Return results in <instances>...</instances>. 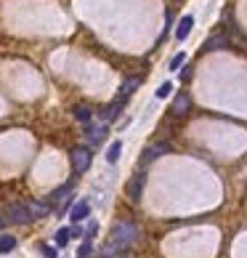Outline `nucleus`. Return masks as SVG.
<instances>
[{
	"label": "nucleus",
	"instance_id": "nucleus-6",
	"mask_svg": "<svg viewBox=\"0 0 247 258\" xmlns=\"http://www.w3.org/2000/svg\"><path fill=\"white\" fill-rule=\"evenodd\" d=\"M189 106H192L189 93H178V96L173 99V104H170V115H173V117H183V115L189 112Z\"/></svg>",
	"mask_w": 247,
	"mask_h": 258
},
{
	"label": "nucleus",
	"instance_id": "nucleus-15",
	"mask_svg": "<svg viewBox=\"0 0 247 258\" xmlns=\"http://www.w3.org/2000/svg\"><path fill=\"white\" fill-rule=\"evenodd\" d=\"M75 117H77L80 122H91L93 109H91V106H85V104H80V106H75Z\"/></svg>",
	"mask_w": 247,
	"mask_h": 258
},
{
	"label": "nucleus",
	"instance_id": "nucleus-3",
	"mask_svg": "<svg viewBox=\"0 0 247 258\" xmlns=\"http://www.w3.org/2000/svg\"><path fill=\"white\" fill-rule=\"evenodd\" d=\"M5 218H8L11 224H30V210H27L24 203H11L5 205Z\"/></svg>",
	"mask_w": 247,
	"mask_h": 258
},
{
	"label": "nucleus",
	"instance_id": "nucleus-1",
	"mask_svg": "<svg viewBox=\"0 0 247 258\" xmlns=\"http://www.w3.org/2000/svg\"><path fill=\"white\" fill-rule=\"evenodd\" d=\"M138 240V226L133 221H120L115 229H112V237H109V242H115L117 248H131L133 242Z\"/></svg>",
	"mask_w": 247,
	"mask_h": 258
},
{
	"label": "nucleus",
	"instance_id": "nucleus-10",
	"mask_svg": "<svg viewBox=\"0 0 247 258\" xmlns=\"http://www.w3.org/2000/svg\"><path fill=\"white\" fill-rule=\"evenodd\" d=\"M192 27H194V16L186 14L181 21H178V27H176V40H186L189 32H192Z\"/></svg>",
	"mask_w": 247,
	"mask_h": 258
},
{
	"label": "nucleus",
	"instance_id": "nucleus-14",
	"mask_svg": "<svg viewBox=\"0 0 247 258\" xmlns=\"http://www.w3.org/2000/svg\"><path fill=\"white\" fill-rule=\"evenodd\" d=\"M69 192H72V181L69 184H61L59 189H53V192H50V200H53V203H64Z\"/></svg>",
	"mask_w": 247,
	"mask_h": 258
},
{
	"label": "nucleus",
	"instance_id": "nucleus-9",
	"mask_svg": "<svg viewBox=\"0 0 247 258\" xmlns=\"http://www.w3.org/2000/svg\"><path fill=\"white\" fill-rule=\"evenodd\" d=\"M27 210H30V218L35 221V218H46L50 213V205L48 203H40V200H30L27 203Z\"/></svg>",
	"mask_w": 247,
	"mask_h": 258
},
{
	"label": "nucleus",
	"instance_id": "nucleus-13",
	"mask_svg": "<svg viewBox=\"0 0 247 258\" xmlns=\"http://www.w3.org/2000/svg\"><path fill=\"white\" fill-rule=\"evenodd\" d=\"M106 136V125L101 122V125H91L88 128V138H91V144H101Z\"/></svg>",
	"mask_w": 247,
	"mask_h": 258
},
{
	"label": "nucleus",
	"instance_id": "nucleus-20",
	"mask_svg": "<svg viewBox=\"0 0 247 258\" xmlns=\"http://www.w3.org/2000/svg\"><path fill=\"white\" fill-rule=\"evenodd\" d=\"M170 91H173V83H162V86L154 91V96L157 99H167V96H170Z\"/></svg>",
	"mask_w": 247,
	"mask_h": 258
},
{
	"label": "nucleus",
	"instance_id": "nucleus-12",
	"mask_svg": "<svg viewBox=\"0 0 247 258\" xmlns=\"http://www.w3.org/2000/svg\"><path fill=\"white\" fill-rule=\"evenodd\" d=\"M120 112H122V102H117V99H115V102L101 112V122H104V125H106V122H112L117 115H120Z\"/></svg>",
	"mask_w": 247,
	"mask_h": 258
},
{
	"label": "nucleus",
	"instance_id": "nucleus-2",
	"mask_svg": "<svg viewBox=\"0 0 247 258\" xmlns=\"http://www.w3.org/2000/svg\"><path fill=\"white\" fill-rule=\"evenodd\" d=\"M144 187H147V173L138 171L136 176H131V181L125 184L128 200H131V203H138V200H141V194H144Z\"/></svg>",
	"mask_w": 247,
	"mask_h": 258
},
{
	"label": "nucleus",
	"instance_id": "nucleus-21",
	"mask_svg": "<svg viewBox=\"0 0 247 258\" xmlns=\"http://www.w3.org/2000/svg\"><path fill=\"white\" fill-rule=\"evenodd\" d=\"M91 240H85V242H82L80 245V250H77V258H88V256H91Z\"/></svg>",
	"mask_w": 247,
	"mask_h": 258
},
{
	"label": "nucleus",
	"instance_id": "nucleus-17",
	"mask_svg": "<svg viewBox=\"0 0 247 258\" xmlns=\"http://www.w3.org/2000/svg\"><path fill=\"white\" fill-rule=\"evenodd\" d=\"M120 155H122V144L115 141V144L109 147V152H106V162H112V165H115V162L120 160Z\"/></svg>",
	"mask_w": 247,
	"mask_h": 258
},
{
	"label": "nucleus",
	"instance_id": "nucleus-4",
	"mask_svg": "<svg viewBox=\"0 0 247 258\" xmlns=\"http://www.w3.org/2000/svg\"><path fill=\"white\" fill-rule=\"evenodd\" d=\"M91 160H93V155H91V149H85V147H77L75 152H72V168H75L77 176L91 168Z\"/></svg>",
	"mask_w": 247,
	"mask_h": 258
},
{
	"label": "nucleus",
	"instance_id": "nucleus-7",
	"mask_svg": "<svg viewBox=\"0 0 247 258\" xmlns=\"http://www.w3.org/2000/svg\"><path fill=\"white\" fill-rule=\"evenodd\" d=\"M138 88H141V77H128V80L120 86V96H117V102L125 104V99H131Z\"/></svg>",
	"mask_w": 247,
	"mask_h": 258
},
{
	"label": "nucleus",
	"instance_id": "nucleus-11",
	"mask_svg": "<svg viewBox=\"0 0 247 258\" xmlns=\"http://www.w3.org/2000/svg\"><path fill=\"white\" fill-rule=\"evenodd\" d=\"M88 213H91V203H88V200H80V203H77L75 207H72L69 218H72L75 224H80L82 218H88Z\"/></svg>",
	"mask_w": 247,
	"mask_h": 258
},
{
	"label": "nucleus",
	"instance_id": "nucleus-19",
	"mask_svg": "<svg viewBox=\"0 0 247 258\" xmlns=\"http://www.w3.org/2000/svg\"><path fill=\"white\" fill-rule=\"evenodd\" d=\"M183 64H186V53H183V51H181V53H176V56L170 59V69H173V72H178Z\"/></svg>",
	"mask_w": 247,
	"mask_h": 258
},
{
	"label": "nucleus",
	"instance_id": "nucleus-25",
	"mask_svg": "<svg viewBox=\"0 0 247 258\" xmlns=\"http://www.w3.org/2000/svg\"><path fill=\"white\" fill-rule=\"evenodd\" d=\"M69 234H72V237H80L82 229H80V226H72V229H69Z\"/></svg>",
	"mask_w": 247,
	"mask_h": 258
},
{
	"label": "nucleus",
	"instance_id": "nucleus-22",
	"mask_svg": "<svg viewBox=\"0 0 247 258\" xmlns=\"http://www.w3.org/2000/svg\"><path fill=\"white\" fill-rule=\"evenodd\" d=\"M178 77H181V80L186 83L189 77H192V67H183V69H178Z\"/></svg>",
	"mask_w": 247,
	"mask_h": 258
},
{
	"label": "nucleus",
	"instance_id": "nucleus-5",
	"mask_svg": "<svg viewBox=\"0 0 247 258\" xmlns=\"http://www.w3.org/2000/svg\"><path fill=\"white\" fill-rule=\"evenodd\" d=\"M165 152H170V144H165V141L149 144V147L144 149V155H141V165H151V162H154L157 157H160V155H165Z\"/></svg>",
	"mask_w": 247,
	"mask_h": 258
},
{
	"label": "nucleus",
	"instance_id": "nucleus-16",
	"mask_svg": "<svg viewBox=\"0 0 247 258\" xmlns=\"http://www.w3.org/2000/svg\"><path fill=\"white\" fill-rule=\"evenodd\" d=\"M14 248H16V237L14 234H3L0 237V253H11Z\"/></svg>",
	"mask_w": 247,
	"mask_h": 258
},
{
	"label": "nucleus",
	"instance_id": "nucleus-18",
	"mask_svg": "<svg viewBox=\"0 0 247 258\" xmlns=\"http://www.w3.org/2000/svg\"><path fill=\"white\" fill-rule=\"evenodd\" d=\"M69 229H59V232H56V248H66V245H69Z\"/></svg>",
	"mask_w": 247,
	"mask_h": 258
},
{
	"label": "nucleus",
	"instance_id": "nucleus-23",
	"mask_svg": "<svg viewBox=\"0 0 247 258\" xmlns=\"http://www.w3.org/2000/svg\"><path fill=\"white\" fill-rule=\"evenodd\" d=\"M96 229H99V226H96V221H91V224H88V232H85V237L91 240L93 234H96Z\"/></svg>",
	"mask_w": 247,
	"mask_h": 258
},
{
	"label": "nucleus",
	"instance_id": "nucleus-26",
	"mask_svg": "<svg viewBox=\"0 0 247 258\" xmlns=\"http://www.w3.org/2000/svg\"><path fill=\"white\" fill-rule=\"evenodd\" d=\"M0 226H3V218H0Z\"/></svg>",
	"mask_w": 247,
	"mask_h": 258
},
{
	"label": "nucleus",
	"instance_id": "nucleus-24",
	"mask_svg": "<svg viewBox=\"0 0 247 258\" xmlns=\"http://www.w3.org/2000/svg\"><path fill=\"white\" fill-rule=\"evenodd\" d=\"M56 253H59L56 248H48V245L43 248V256H46V258H56Z\"/></svg>",
	"mask_w": 247,
	"mask_h": 258
},
{
	"label": "nucleus",
	"instance_id": "nucleus-8",
	"mask_svg": "<svg viewBox=\"0 0 247 258\" xmlns=\"http://www.w3.org/2000/svg\"><path fill=\"white\" fill-rule=\"evenodd\" d=\"M229 43H231V40H229L226 32H218V35H210V37H207L202 48H205V51H221V48H226Z\"/></svg>",
	"mask_w": 247,
	"mask_h": 258
}]
</instances>
